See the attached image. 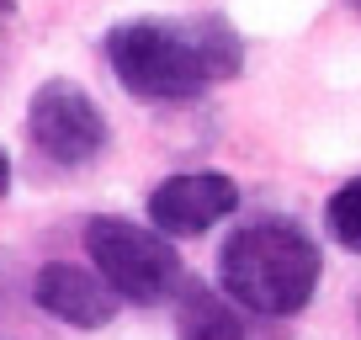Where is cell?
I'll return each instance as SVG.
<instances>
[{"mask_svg":"<svg viewBox=\"0 0 361 340\" xmlns=\"http://www.w3.org/2000/svg\"><path fill=\"white\" fill-rule=\"evenodd\" d=\"M106 64L138 102H192L202 85L234 80L245 43L224 16L197 22H123L106 32Z\"/></svg>","mask_w":361,"mask_h":340,"instance_id":"1","label":"cell"},{"mask_svg":"<svg viewBox=\"0 0 361 340\" xmlns=\"http://www.w3.org/2000/svg\"><path fill=\"white\" fill-rule=\"evenodd\" d=\"M218 282L245 314L293 319L319 287V245L287 218L245 224L218 250Z\"/></svg>","mask_w":361,"mask_h":340,"instance_id":"2","label":"cell"},{"mask_svg":"<svg viewBox=\"0 0 361 340\" xmlns=\"http://www.w3.org/2000/svg\"><path fill=\"white\" fill-rule=\"evenodd\" d=\"M85 250L102 282L128 303H165L180 287V255L170 234L154 224H133V218H90L85 224Z\"/></svg>","mask_w":361,"mask_h":340,"instance_id":"3","label":"cell"},{"mask_svg":"<svg viewBox=\"0 0 361 340\" xmlns=\"http://www.w3.org/2000/svg\"><path fill=\"white\" fill-rule=\"evenodd\" d=\"M27 138L37 144L43 159L75 170V165H90L106 149V117L85 96V85L48 80V85L32 91V107H27Z\"/></svg>","mask_w":361,"mask_h":340,"instance_id":"4","label":"cell"},{"mask_svg":"<svg viewBox=\"0 0 361 340\" xmlns=\"http://www.w3.org/2000/svg\"><path fill=\"white\" fill-rule=\"evenodd\" d=\"M234 207H239V186L224 170H180L149 192V224L170 239H192V234H207Z\"/></svg>","mask_w":361,"mask_h":340,"instance_id":"5","label":"cell"},{"mask_svg":"<svg viewBox=\"0 0 361 340\" xmlns=\"http://www.w3.org/2000/svg\"><path fill=\"white\" fill-rule=\"evenodd\" d=\"M32 298L48 319L75 329H102L117 314V293L102 282V272H85V266H69V261L43 266L32 282Z\"/></svg>","mask_w":361,"mask_h":340,"instance_id":"6","label":"cell"},{"mask_svg":"<svg viewBox=\"0 0 361 340\" xmlns=\"http://www.w3.org/2000/svg\"><path fill=\"white\" fill-rule=\"evenodd\" d=\"M176 329L180 340H250V319L228 293H213L202 282L176 287Z\"/></svg>","mask_w":361,"mask_h":340,"instance_id":"7","label":"cell"},{"mask_svg":"<svg viewBox=\"0 0 361 340\" xmlns=\"http://www.w3.org/2000/svg\"><path fill=\"white\" fill-rule=\"evenodd\" d=\"M324 224H329V234H335V245H345V250L361 255V176H350V181L329 197Z\"/></svg>","mask_w":361,"mask_h":340,"instance_id":"8","label":"cell"},{"mask_svg":"<svg viewBox=\"0 0 361 340\" xmlns=\"http://www.w3.org/2000/svg\"><path fill=\"white\" fill-rule=\"evenodd\" d=\"M6 186H11V154L0 149V197H6Z\"/></svg>","mask_w":361,"mask_h":340,"instance_id":"9","label":"cell"},{"mask_svg":"<svg viewBox=\"0 0 361 340\" xmlns=\"http://www.w3.org/2000/svg\"><path fill=\"white\" fill-rule=\"evenodd\" d=\"M6 11H11V0H0V16H6Z\"/></svg>","mask_w":361,"mask_h":340,"instance_id":"10","label":"cell"},{"mask_svg":"<svg viewBox=\"0 0 361 340\" xmlns=\"http://www.w3.org/2000/svg\"><path fill=\"white\" fill-rule=\"evenodd\" d=\"M350 6H356V11H361V0H350Z\"/></svg>","mask_w":361,"mask_h":340,"instance_id":"11","label":"cell"}]
</instances>
